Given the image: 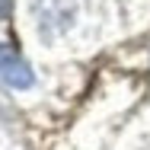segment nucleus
I'll return each mask as SVG.
<instances>
[{
  "mask_svg": "<svg viewBox=\"0 0 150 150\" xmlns=\"http://www.w3.org/2000/svg\"><path fill=\"white\" fill-rule=\"evenodd\" d=\"M10 16V0H0V19Z\"/></svg>",
  "mask_w": 150,
  "mask_h": 150,
  "instance_id": "nucleus-2",
  "label": "nucleus"
},
{
  "mask_svg": "<svg viewBox=\"0 0 150 150\" xmlns=\"http://www.w3.org/2000/svg\"><path fill=\"white\" fill-rule=\"evenodd\" d=\"M0 80L10 83V86H16V90H29L32 86L29 64L19 58L10 45H3V42H0Z\"/></svg>",
  "mask_w": 150,
  "mask_h": 150,
  "instance_id": "nucleus-1",
  "label": "nucleus"
}]
</instances>
